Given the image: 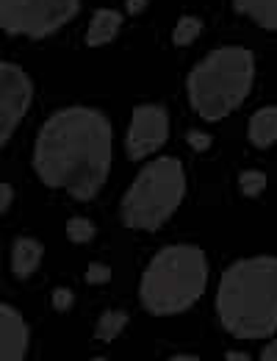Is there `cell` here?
Wrapping results in <instances>:
<instances>
[{"mask_svg": "<svg viewBox=\"0 0 277 361\" xmlns=\"http://www.w3.org/2000/svg\"><path fill=\"white\" fill-rule=\"evenodd\" d=\"M114 131L103 111L67 106L50 114L34 142V170L50 189L92 200L111 173Z\"/></svg>", "mask_w": 277, "mask_h": 361, "instance_id": "6da1fadb", "label": "cell"}, {"mask_svg": "<svg viewBox=\"0 0 277 361\" xmlns=\"http://www.w3.org/2000/svg\"><path fill=\"white\" fill-rule=\"evenodd\" d=\"M217 317L236 339H269L277 331V259L250 256L219 278Z\"/></svg>", "mask_w": 277, "mask_h": 361, "instance_id": "7a4b0ae2", "label": "cell"}, {"mask_svg": "<svg viewBox=\"0 0 277 361\" xmlns=\"http://www.w3.org/2000/svg\"><path fill=\"white\" fill-rule=\"evenodd\" d=\"M255 81V56L238 45L211 50L186 78V94L191 109L205 123H219L250 97Z\"/></svg>", "mask_w": 277, "mask_h": 361, "instance_id": "3957f363", "label": "cell"}, {"mask_svg": "<svg viewBox=\"0 0 277 361\" xmlns=\"http://www.w3.org/2000/svg\"><path fill=\"white\" fill-rule=\"evenodd\" d=\"M208 286V259L194 245L161 247L141 272L138 300L155 317L183 314Z\"/></svg>", "mask_w": 277, "mask_h": 361, "instance_id": "277c9868", "label": "cell"}, {"mask_svg": "<svg viewBox=\"0 0 277 361\" xmlns=\"http://www.w3.org/2000/svg\"><path fill=\"white\" fill-rule=\"evenodd\" d=\"M186 170L181 159L161 156L141 167L120 203V220L134 231H158L183 203Z\"/></svg>", "mask_w": 277, "mask_h": 361, "instance_id": "5b68a950", "label": "cell"}, {"mask_svg": "<svg viewBox=\"0 0 277 361\" xmlns=\"http://www.w3.org/2000/svg\"><path fill=\"white\" fill-rule=\"evenodd\" d=\"M81 0H0V25L11 37L45 39L78 14Z\"/></svg>", "mask_w": 277, "mask_h": 361, "instance_id": "8992f818", "label": "cell"}, {"mask_svg": "<svg viewBox=\"0 0 277 361\" xmlns=\"http://www.w3.org/2000/svg\"><path fill=\"white\" fill-rule=\"evenodd\" d=\"M34 100V81L28 73L11 61H3L0 67V142L6 145L22 117L28 114Z\"/></svg>", "mask_w": 277, "mask_h": 361, "instance_id": "52a82bcc", "label": "cell"}, {"mask_svg": "<svg viewBox=\"0 0 277 361\" xmlns=\"http://www.w3.org/2000/svg\"><path fill=\"white\" fill-rule=\"evenodd\" d=\"M169 136V117L167 109L158 103H141L131 114V126H128V136H125V150L128 159L141 161L150 159L153 153H158L164 147Z\"/></svg>", "mask_w": 277, "mask_h": 361, "instance_id": "ba28073f", "label": "cell"}, {"mask_svg": "<svg viewBox=\"0 0 277 361\" xmlns=\"http://www.w3.org/2000/svg\"><path fill=\"white\" fill-rule=\"evenodd\" d=\"M28 322L14 306H0V361H22L28 353Z\"/></svg>", "mask_w": 277, "mask_h": 361, "instance_id": "9c48e42d", "label": "cell"}, {"mask_svg": "<svg viewBox=\"0 0 277 361\" xmlns=\"http://www.w3.org/2000/svg\"><path fill=\"white\" fill-rule=\"evenodd\" d=\"M42 256H45L42 242H37L31 236H17L14 245H11V272L17 278H31L39 270Z\"/></svg>", "mask_w": 277, "mask_h": 361, "instance_id": "30bf717a", "label": "cell"}, {"mask_svg": "<svg viewBox=\"0 0 277 361\" xmlns=\"http://www.w3.org/2000/svg\"><path fill=\"white\" fill-rule=\"evenodd\" d=\"M122 28V14L117 8H97L92 14L89 31H86V45L89 47H103L114 42V37Z\"/></svg>", "mask_w": 277, "mask_h": 361, "instance_id": "8fae6325", "label": "cell"}, {"mask_svg": "<svg viewBox=\"0 0 277 361\" xmlns=\"http://www.w3.org/2000/svg\"><path fill=\"white\" fill-rule=\"evenodd\" d=\"M247 136L255 147H272L277 142V106H264L250 117Z\"/></svg>", "mask_w": 277, "mask_h": 361, "instance_id": "7c38bea8", "label": "cell"}, {"mask_svg": "<svg viewBox=\"0 0 277 361\" xmlns=\"http://www.w3.org/2000/svg\"><path fill=\"white\" fill-rule=\"evenodd\" d=\"M236 11L250 17L255 25L277 31V0H233Z\"/></svg>", "mask_w": 277, "mask_h": 361, "instance_id": "4fadbf2b", "label": "cell"}, {"mask_svg": "<svg viewBox=\"0 0 277 361\" xmlns=\"http://www.w3.org/2000/svg\"><path fill=\"white\" fill-rule=\"evenodd\" d=\"M128 325V314L125 312H117V309H108L103 312L100 319H97V328H94V339L100 342H114Z\"/></svg>", "mask_w": 277, "mask_h": 361, "instance_id": "5bb4252c", "label": "cell"}, {"mask_svg": "<svg viewBox=\"0 0 277 361\" xmlns=\"http://www.w3.org/2000/svg\"><path fill=\"white\" fill-rule=\"evenodd\" d=\"M200 34H202V20L194 17V14H183V17L178 20L175 31H172V42L178 47H186V45H191Z\"/></svg>", "mask_w": 277, "mask_h": 361, "instance_id": "9a60e30c", "label": "cell"}, {"mask_svg": "<svg viewBox=\"0 0 277 361\" xmlns=\"http://www.w3.org/2000/svg\"><path fill=\"white\" fill-rule=\"evenodd\" d=\"M94 233H97V228H94V223L86 220V217H70V220H67V239L75 242V245L92 242Z\"/></svg>", "mask_w": 277, "mask_h": 361, "instance_id": "2e32d148", "label": "cell"}, {"mask_svg": "<svg viewBox=\"0 0 277 361\" xmlns=\"http://www.w3.org/2000/svg\"><path fill=\"white\" fill-rule=\"evenodd\" d=\"M238 189L247 195V197H258L264 189H266V173L261 170H244L238 176Z\"/></svg>", "mask_w": 277, "mask_h": 361, "instance_id": "e0dca14e", "label": "cell"}, {"mask_svg": "<svg viewBox=\"0 0 277 361\" xmlns=\"http://www.w3.org/2000/svg\"><path fill=\"white\" fill-rule=\"evenodd\" d=\"M108 281H111V267L92 262L89 270H86V283H108Z\"/></svg>", "mask_w": 277, "mask_h": 361, "instance_id": "ac0fdd59", "label": "cell"}, {"mask_svg": "<svg viewBox=\"0 0 277 361\" xmlns=\"http://www.w3.org/2000/svg\"><path fill=\"white\" fill-rule=\"evenodd\" d=\"M72 300H75V295H72L70 289H56V292H53V309H56V312H70Z\"/></svg>", "mask_w": 277, "mask_h": 361, "instance_id": "d6986e66", "label": "cell"}, {"mask_svg": "<svg viewBox=\"0 0 277 361\" xmlns=\"http://www.w3.org/2000/svg\"><path fill=\"white\" fill-rule=\"evenodd\" d=\"M186 142H188L197 153H202V150H208V147H211V136L202 134V131H188V134H186Z\"/></svg>", "mask_w": 277, "mask_h": 361, "instance_id": "ffe728a7", "label": "cell"}, {"mask_svg": "<svg viewBox=\"0 0 277 361\" xmlns=\"http://www.w3.org/2000/svg\"><path fill=\"white\" fill-rule=\"evenodd\" d=\"M0 195H3V197H0V212L6 214V212H8V206H11V197H14L11 183H3V186H0Z\"/></svg>", "mask_w": 277, "mask_h": 361, "instance_id": "44dd1931", "label": "cell"}, {"mask_svg": "<svg viewBox=\"0 0 277 361\" xmlns=\"http://www.w3.org/2000/svg\"><path fill=\"white\" fill-rule=\"evenodd\" d=\"M261 361H277V336L266 345V350L261 353Z\"/></svg>", "mask_w": 277, "mask_h": 361, "instance_id": "7402d4cb", "label": "cell"}, {"mask_svg": "<svg viewBox=\"0 0 277 361\" xmlns=\"http://www.w3.org/2000/svg\"><path fill=\"white\" fill-rule=\"evenodd\" d=\"M144 6H147V0H128V3H125L128 14H141V11H144Z\"/></svg>", "mask_w": 277, "mask_h": 361, "instance_id": "603a6c76", "label": "cell"}, {"mask_svg": "<svg viewBox=\"0 0 277 361\" xmlns=\"http://www.w3.org/2000/svg\"><path fill=\"white\" fill-rule=\"evenodd\" d=\"M225 361H252L250 353H241V350H228L225 353Z\"/></svg>", "mask_w": 277, "mask_h": 361, "instance_id": "cb8c5ba5", "label": "cell"}, {"mask_svg": "<svg viewBox=\"0 0 277 361\" xmlns=\"http://www.w3.org/2000/svg\"><path fill=\"white\" fill-rule=\"evenodd\" d=\"M169 361H202V359H197V356H172Z\"/></svg>", "mask_w": 277, "mask_h": 361, "instance_id": "d4e9b609", "label": "cell"}, {"mask_svg": "<svg viewBox=\"0 0 277 361\" xmlns=\"http://www.w3.org/2000/svg\"><path fill=\"white\" fill-rule=\"evenodd\" d=\"M92 361H108V359H92Z\"/></svg>", "mask_w": 277, "mask_h": 361, "instance_id": "484cf974", "label": "cell"}]
</instances>
